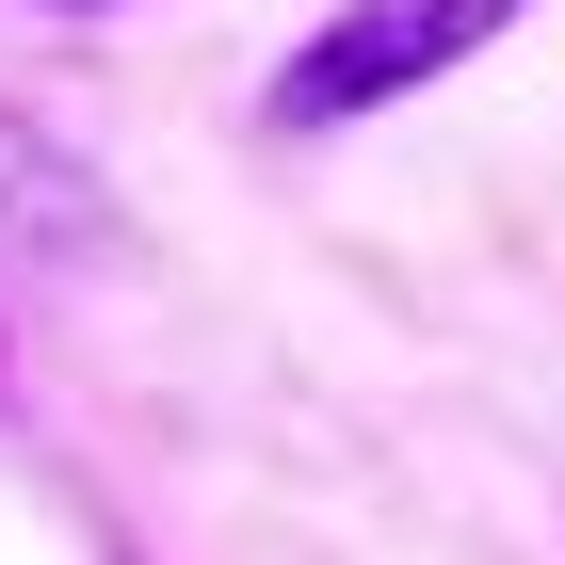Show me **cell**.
<instances>
[{"label":"cell","instance_id":"1","mask_svg":"<svg viewBox=\"0 0 565 565\" xmlns=\"http://www.w3.org/2000/svg\"><path fill=\"white\" fill-rule=\"evenodd\" d=\"M501 17H518V0H340V17L275 65V130H340V114H372V97L452 82Z\"/></svg>","mask_w":565,"mask_h":565},{"label":"cell","instance_id":"2","mask_svg":"<svg viewBox=\"0 0 565 565\" xmlns=\"http://www.w3.org/2000/svg\"><path fill=\"white\" fill-rule=\"evenodd\" d=\"M114 259V194H97L33 114H0V291H49V275Z\"/></svg>","mask_w":565,"mask_h":565}]
</instances>
